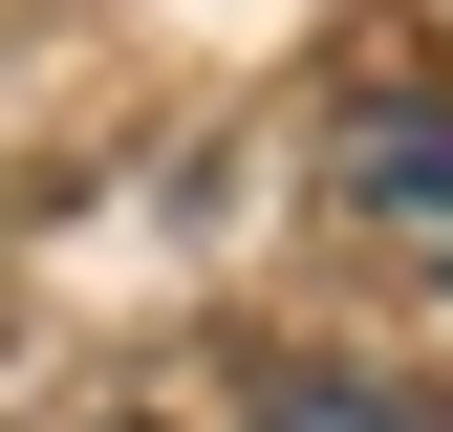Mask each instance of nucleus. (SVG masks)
Returning <instances> with one entry per match:
<instances>
[{
  "mask_svg": "<svg viewBox=\"0 0 453 432\" xmlns=\"http://www.w3.org/2000/svg\"><path fill=\"white\" fill-rule=\"evenodd\" d=\"M346 216L411 259V282H453V108H367L346 130Z\"/></svg>",
  "mask_w": 453,
  "mask_h": 432,
  "instance_id": "nucleus-1",
  "label": "nucleus"
},
{
  "mask_svg": "<svg viewBox=\"0 0 453 432\" xmlns=\"http://www.w3.org/2000/svg\"><path fill=\"white\" fill-rule=\"evenodd\" d=\"M259 432H453V411L388 367H259Z\"/></svg>",
  "mask_w": 453,
  "mask_h": 432,
  "instance_id": "nucleus-2",
  "label": "nucleus"
}]
</instances>
